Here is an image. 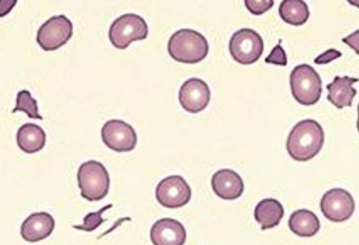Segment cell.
I'll return each mask as SVG.
<instances>
[{"label": "cell", "mask_w": 359, "mask_h": 245, "mask_svg": "<svg viewBox=\"0 0 359 245\" xmlns=\"http://www.w3.org/2000/svg\"><path fill=\"white\" fill-rule=\"evenodd\" d=\"M325 142L324 130L316 120L306 119L297 122L287 140L288 155L299 162H306L316 158Z\"/></svg>", "instance_id": "6da1fadb"}, {"label": "cell", "mask_w": 359, "mask_h": 245, "mask_svg": "<svg viewBox=\"0 0 359 245\" xmlns=\"http://www.w3.org/2000/svg\"><path fill=\"white\" fill-rule=\"evenodd\" d=\"M168 52L175 62L195 64L206 58L209 44L201 33L192 29H180L170 38Z\"/></svg>", "instance_id": "7a4b0ae2"}, {"label": "cell", "mask_w": 359, "mask_h": 245, "mask_svg": "<svg viewBox=\"0 0 359 245\" xmlns=\"http://www.w3.org/2000/svg\"><path fill=\"white\" fill-rule=\"evenodd\" d=\"M78 185L83 199L99 202L109 194L111 177L103 164L98 161H86L78 171Z\"/></svg>", "instance_id": "3957f363"}, {"label": "cell", "mask_w": 359, "mask_h": 245, "mask_svg": "<svg viewBox=\"0 0 359 245\" xmlns=\"http://www.w3.org/2000/svg\"><path fill=\"white\" fill-rule=\"evenodd\" d=\"M293 98L300 105H316L322 95V80L310 64L297 65L290 78Z\"/></svg>", "instance_id": "277c9868"}, {"label": "cell", "mask_w": 359, "mask_h": 245, "mask_svg": "<svg viewBox=\"0 0 359 245\" xmlns=\"http://www.w3.org/2000/svg\"><path fill=\"white\" fill-rule=\"evenodd\" d=\"M149 27L146 20L140 15L125 14L114 20L109 31V38L112 46L117 49H127L136 41L146 40Z\"/></svg>", "instance_id": "5b68a950"}, {"label": "cell", "mask_w": 359, "mask_h": 245, "mask_svg": "<svg viewBox=\"0 0 359 245\" xmlns=\"http://www.w3.org/2000/svg\"><path fill=\"white\" fill-rule=\"evenodd\" d=\"M264 50L262 36L256 31L243 28L233 34L230 38L229 52L238 64L249 65L260 59Z\"/></svg>", "instance_id": "8992f818"}, {"label": "cell", "mask_w": 359, "mask_h": 245, "mask_svg": "<svg viewBox=\"0 0 359 245\" xmlns=\"http://www.w3.org/2000/svg\"><path fill=\"white\" fill-rule=\"evenodd\" d=\"M73 36V23L67 15H55L39 27L36 43L44 51H56Z\"/></svg>", "instance_id": "52a82bcc"}, {"label": "cell", "mask_w": 359, "mask_h": 245, "mask_svg": "<svg viewBox=\"0 0 359 245\" xmlns=\"http://www.w3.org/2000/svg\"><path fill=\"white\" fill-rule=\"evenodd\" d=\"M156 197L163 207L177 209L190 202L192 190L182 176H171L157 185Z\"/></svg>", "instance_id": "ba28073f"}, {"label": "cell", "mask_w": 359, "mask_h": 245, "mask_svg": "<svg viewBox=\"0 0 359 245\" xmlns=\"http://www.w3.org/2000/svg\"><path fill=\"white\" fill-rule=\"evenodd\" d=\"M104 145L116 153H128L135 150L137 135L135 129L122 120H109L102 129Z\"/></svg>", "instance_id": "9c48e42d"}, {"label": "cell", "mask_w": 359, "mask_h": 245, "mask_svg": "<svg viewBox=\"0 0 359 245\" xmlns=\"http://www.w3.org/2000/svg\"><path fill=\"white\" fill-rule=\"evenodd\" d=\"M320 208L325 218L332 223H344L352 218L355 204L350 192L334 188L323 195Z\"/></svg>", "instance_id": "30bf717a"}, {"label": "cell", "mask_w": 359, "mask_h": 245, "mask_svg": "<svg viewBox=\"0 0 359 245\" xmlns=\"http://www.w3.org/2000/svg\"><path fill=\"white\" fill-rule=\"evenodd\" d=\"M178 98L180 105L186 111L199 113L210 103L211 90L203 80L192 78L183 83Z\"/></svg>", "instance_id": "8fae6325"}, {"label": "cell", "mask_w": 359, "mask_h": 245, "mask_svg": "<svg viewBox=\"0 0 359 245\" xmlns=\"http://www.w3.org/2000/svg\"><path fill=\"white\" fill-rule=\"evenodd\" d=\"M186 238L184 226L174 218H161L151 229V239L154 245H182Z\"/></svg>", "instance_id": "7c38bea8"}, {"label": "cell", "mask_w": 359, "mask_h": 245, "mask_svg": "<svg viewBox=\"0 0 359 245\" xmlns=\"http://www.w3.org/2000/svg\"><path fill=\"white\" fill-rule=\"evenodd\" d=\"M211 184L215 194L224 200H237L245 191L242 177L229 169L217 171L212 177Z\"/></svg>", "instance_id": "4fadbf2b"}, {"label": "cell", "mask_w": 359, "mask_h": 245, "mask_svg": "<svg viewBox=\"0 0 359 245\" xmlns=\"http://www.w3.org/2000/svg\"><path fill=\"white\" fill-rule=\"evenodd\" d=\"M54 228L55 220L50 214L34 213L23 221L20 234L25 241L36 242L48 238L53 233Z\"/></svg>", "instance_id": "5bb4252c"}, {"label": "cell", "mask_w": 359, "mask_h": 245, "mask_svg": "<svg viewBox=\"0 0 359 245\" xmlns=\"http://www.w3.org/2000/svg\"><path fill=\"white\" fill-rule=\"evenodd\" d=\"M358 82L355 78L335 77L332 83L327 85V100L339 109L352 106L356 95V90L353 85Z\"/></svg>", "instance_id": "9a60e30c"}, {"label": "cell", "mask_w": 359, "mask_h": 245, "mask_svg": "<svg viewBox=\"0 0 359 245\" xmlns=\"http://www.w3.org/2000/svg\"><path fill=\"white\" fill-rule=\"evenodd\" d=\"M18 146L28 155L41 152L46 143V134L43 127L36 124L23 125L18 130Z\"/></svg>", "instance_id": "2e32d148"}, {"label": "cell", "mask_w": 359, "mask_h": 245, "mask_svg": "<svg viewBox=\"0 0 359 245\" xmlns=\"http://www.w3.org/2000/svg\"><path fill=\"white\" fill-rule=\"evenodd\" d=\"M288 226L292 233L301 238H311L320 230V220L311 211L301 209L292 213Z\"/></svg>", "instance_id": "e0dca14e"}, {"label": "cell", "mask_w": 359, "mask_h": 245, "mask_svg": "<svg viewBox=\"0 0 359 245\" xmlns=\"http://www.w3.org/2000/svg\"><path fill=\"white\" fill-rule=\"evenodd\" d=\"M285 210L281 203L274 199H266L255 208V220L261 224L262 230L276 227L284 218Z\"/></svg>", "instance_id": "ac0fdd59"}, {"label": "cell", "mask_w": 359, "mask_h": 245, "mask_svg": "<svg viewBox=\"0 0 359 245\" xmlns=\"http://www.w3.org/2000/svg\"><path fill=\"white\" fill-rule=\"evenodd\" d=\"M279 15L287 24L301 26L308 22L311 13L304 0H283Z\"/></svg>", "instance_id": "d6986e66"}, {"label": "cell", "mask_w": 359, "mask_h": 245, "mask_svg": "<svg viewBox=\"0 0 359 245\" xmlns=\"http://www.w3.org/2000/svg\"><path fill=\"white\" fill-rule=\"evenodd\" d=\"M18 111L25 112L29 118L43 120L39 114L38 103L31 95L30 91L22 90L18 93L17 106L13 109V113Z\"/></svg>", "instance_id": "ffe728a7"}, {"label": "cell", "mask_w": 359, "mask_h": 245, "mask_svg": "<svg viewBox=\"0 0 359 245\" xmlns=\"http://www.w3.org/2000/svg\"><path fill=\"white\" fill-rule=\"evenodd\" d=\"M111 207H114V206H112V204H109L104 206V207L102 208L101 210H99L98 212L88 214V216L83 218V223L82 225H75L73 226V227L79 229V230L86 232H93L96 230V229L99 228L102 224L106 223L107 220H104L103 214L106 212L107 210L111 209Z\"/></svg>", "instance_id": "44dd1931"}, {"label": "cell", "mask_w": 359, "mask_h": 245, "mask_svg": "<svg viewBox=\"0 0 359 245\" xmlns=\"http://www.w3.org/2000/svg\"><path fill=\"white\" fill-rule=\"evenodd\" d=\"M245 4L253 15H262L273 7L274 0H245Z\"/></svg>", "instance_id": "7402d4cb"}, {"label": "cell", "mask_w": 359, "mask_h": 245, "mask_svg": "<svg viewBox=\"0 0 359 245\" xmlns=\"http://www.w3.org/2000/svg\"><path fill=\"white\" fill-rule=\"evenodd\" d=\"M282 41H279V44L275 46L273 50L269 54V56L266 59V64H272L275 65H280V66H285L287 64V57L285 54L284 48L281 46Z\"/></svg>", "instance_id": "603a6c76"}, {"label": "cell", "mask_w": 359, "mask_h": 245, "mask_svg": "<svg viewBox=\"0 0 359 245\" xmlns=\"http://www.w3.org/2000/svg\"><path fill=\"white\" fill-rule=\"evenodd\" d=\"M341 56V52L335 50V49H329V50L324 52L323 54L319 55V56L314 59V62L319 65L327 64L334 61V59L340 58Z\"/></svg>", "instance_id": "cb8c5ba5"}, {"label": "cell", "mask_w": 359, "mask_h": 245, "mask_svg": "<svg viewBox=\"0 0 359 245\" xmlns=\"http://www.w3.org/2000/svg\"><path fill=\"white\" fill-rule=\"evenodd\" d=\"M18 0H0V18L6 17L14 9Z\"/></svg>", "instance_id": "d4e9b609"}, {"label": "cell", "mask_w": 359, "mask_h": 245, "mask_svg": "<svg viewBox=\"0 0 359 245\" xmlns=\"http://www.w3.org/2000/svg\"><path fill=\"white\" fill-rule=\"evenodd\" d=\"M347 1L348 2V4H350L351 5H353V6H355L356 8H358V2H359V0H347Z\"/></svg>", "instance_id": "484cf974"}]
</instances>
